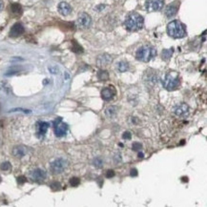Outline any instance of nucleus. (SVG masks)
<instances>
[{
	"label": "nucleus",
	"mask_w": 207,
	"mask_h": 207,
	"mask_svg": "<svg viewBox=\"0 0 207 207\" xmlns=\"http://www.w3.org/2000/svg\"><path fill=\"white\" fill-rule=\"evenodd\" d=\"M24 27H23V25L21 24V23H15L13 27H12V29H11V31H10V36L11 37H17V36H21L24 32Z\"/></svg>",
	"instance_id": "ddd939ff"
},
{
	"label": "nucleus",
	"mask_w": 207,
	"mask_h": 207,
	"mask_svg": "<svg viewBox=\"0 0 207 207\" xmlns=\"http://www.w3.org/2000/svg\"><path fill=\"white\" fill-rule=\"evenodd\" d=\"M49 126H50V124L48 122H45V121L37 122V124H36V134H37V136L39 137H44Z\"/></svg>",
	"instance_id": "4468645a"
},
{
	"label": "nucleus",
	"mask_w": 207,
	"mask_h": 207,
	"mask_svg": "<svg viewBox=\"0 0 207 207\" xmlns=\"http://www.w3.org/2000/svg\"><path fill=\"white\" fill-rule=\"evenodd\" d=\"M67 167V161L63 158H57L51 163V171L53 174H61Z\"/></svg>",
	"instance_id": "423d86ee"
},
{
	"label": "nucleus",
	"mask_w": 207,
	"mask_h": 207,
	"mask_svg": "<svg viewBox=\"0 0 207 207\" xmlns=\"http://www.w3.org/2000/svg\"><path fill=\"white\" fill-rule=\"evenodd\" d=\"M164 6V0H146L145 9L147 12H158Z\"/></svg>",
	"instance_id": "0eeeda50"
},
{
	"label": "nucleus",
	"mask_w": 207,
	"mask_h": 207,
	"mask_svg": "<svg viewBox=\"0 0 207 207\" xmlns=\"http://www.w3.org/2000/svg\"><path fill=\"white\" fill-rule=\"evenodd\" d=\"M0 168H1V170H3V171H9V170H11V168H12V165H11L10 162L7 161V162H3L1 166H0Z\"/></svg>",
	"instance_id": "a878e982"
},
{
	"label": "nucleus",
	"mask_w": 207,
	"mask_h": 207,
	"mask_svg": "<svg viewBox=\"0 0 207 207\" xmlns=\"http://www.w3.org/2000/svg\"><path fill=\"white\" fill-rule=\"evenodd\" d=\"M73 43V47H72V51L77 53H82L83 52V48L78 44V43L75 41V40H73L72 41Z\"/></svg>",
	"instance_id": "5701e85b"
},
{
	"label": "nucleus",
	"mask_w": 207,
	"mask_h": 207,
	"mask_svg": "<svg viewBox=\"0 0 207 207\" xmlns=\"http://www.w3.org/2000/svg\"><path fill=\"white\" fill-rule=\"evenodd\" d=\"M47 177V174L44 170L42 169H36L31 173V178L34 180L35 181L41 182L43 181Z\"/></svg>",
	"instance_id": "9b49d317"
},
{
	"label": "nucleus",
	"mask_w": 207,
	"mask_h": 207,
	"mask_svg": "<svg viewBox=\"0 0 207 207\" xmlns=\"http://www.w3.org/2000/svg\"><path fill=\"white\" fill-rule=\"evenodd\" d=\"M188 113H189V107L184 103L179 105L175 109V114L178 116H185L186 115H188Z\"/></svg>",
	"instance_id": "dca6fc26"
},
{
	"label": "nucleus",
	"mask_w": 207,
	"mask_h": 207,
	"mask_svg": "<svg viewBox=\"0 0 207 207\" xmlns=\"http://www.w3.org/2000/svg\"><path fill=\"white\" fill-rule=\"evenodd\" d=\"M138 157H139L140 158H144V154H143V153H139V154H138Z\"/></svg>",
	"instance_id": "f704fd0d"
},
{
	"label": "nucleus",
	"mask_w": 207,
	"mask_h": 207,
	"mask_svg": "<svg viewBox=\"0 0 207 207\" xmlns=\"http://www.w3.org/2000/svg\"><path fill=\"white\" fill-rule=\"evenodd\" d=\"M51 187H52L53 190H59L60 187H61V185H60L59 182H53L51 184Z\"/></svg>",
	"instance_id": "bb28decb"
},
{
	"label": "nucleus",
	"mask_w": 207,
	"mask_h": 207,
	"mask_svg": "<svg viewBox=\"0 0 207 207\" xmlns=\"http://www.w3.org/2000/svg\"><path fill=\"white\" fill-rule=\"evenodd\" d=\"M132 147H133L134 151H139V150H141V148H142V145H141V143H139V142H134Z\"/></svg>",
	"instance_id": "cd10ccee"
},
{
	"label": "nucleus",
	"mask_w": 207,
	"mask_h": 207,
	"mask_svg": "<svg viewBox=\"0 0 207 207\" xmlns=\"http://www.w3.org/2000/svg\"><path fill=\"white\" fill-rule=\"evenodd\" d=\"M180 84V75L176 72H169L167 73L162 79L163 87L168 91H174L178 89V87Z\"/></svg>",
	"instance_id": "20e7f679"
},
{
	"label": "nucleus",
	"mask_w": 207,
	"mask_h": 207,
	"mask_svg": "<svg viewBox=\"0 0 207 207\" xmlns=\"http://www.w3.org/2000/svg\"><path fill=\"white\" fill-rule=\"evenodd\" d=\"M131 137H132V134H131L130 132H128V131H126V132H124L122 134V138L123 139L129 140V139H131Z\"/></svg>",
	"instance_id": "c85d7f7f"
},
{
	"label": "nucleus",
	"mask_w": 207,
	"mask_h": 207,
	"mask_svg": "<svg viewBox=\"0 0 207 207\" xmlns=\"http://www.w3.org/2000/svg\"><path fill=\"white\" fill-rule=\"evenodd\" d=\"M0 182H1V177H0Z\"/></svg>",
	"instance_id": "e433bc0d"
},
{
	"label": "nucleus",
	"mask_w": 207,
	"mask_h": 207,
	"mask_svg": "<svg viewBox=\"0 0 207 207\" xmlns=\"http://www.w3.org/2000/svg\"><path fill=\"white\" fill-rule=\"evenodd\" d=\"M97 78H99V79L101 81H106L109 79V74L105 70H100L99 73H97Z\"/></svg>",
	"instance_id": "4be33fe9"
},
{
	"label": "nucleus",
	"mask_w": 207,
	"mask_h": 207,
	"mask_svg": "<svg viewBox=\"0 0 207 207\" xmlns=\"http://www.w3.org/2000/svg\"><path fill=\"white\" fill-rule=\"evenodd\" d=\"M182 180H183V181H188V178H186V177H183Z\"/></svg>",
	"instance_id": "c9c22d12"
},
{
	"label": "nucleus",
	"mask_w": 207,
	"mask_h": 207,
	"mask_svg": "<svg viewBox=\"0 0 207 207\" xmlns=\"http://www.w3.org/2000/svg\"><path fill=\"white\" fill-rule=\"evenodd\" d=\"M93 163H94V165H95V167H97V168H100V167L103 166V161H102V159H101L100 158H95L94 161H93Z\"/></svg>",
	"instance_id": "393cba45"
},
{
	"label": "nucleus",
	"mask_w": 207,
	"mask_h": 207,
	"mask_svg": "<svg viewBox=\"0 0 207 207\" xmlns=\"http://www.w3.org/2000/svg\"><path fill=\"white\" fill-rule=\"evenodd\" d=\"M179 7H180V3L178 1H175V2L169 4L165 8V11H164V14H165L166 17L171 18L173 16H175L179 11Z\"/></svg>",
	"instance_id": "9d476101"
},
{
	"label": "nucleus",
	"mask_w": 207,
	"mask_h": 207,
	"mask_svg": "<svg viewBox=\"0 0 207 207\" xmlns=\"http://www.w3.org/2000/svg\"><path fill=\"white\" fill-rule=\"evenodd\" d=\"M17 182H18L19 184H23V183H25V182H26V178H25L24 176H19V177L17 178Z\"/></svg>",
	"instance_id": "c756f323"
},
{
	"label": "nucleus",
	"mask_w": 207,
	"mask_h": 207,
	"mask_svg": "<svg viewBox=\"0 0 207 207\" xmlns=\"http://www.w3.org/2000/svg\"><path fill=\"white\" fill-rule=\"evenodd\" d=\"M174 53V49L171 48V49H165L163 50L162 53H161V57L163 60H169L172 57V54Z\"/></svg>",
	"instance_id": "6ab92c4d"
},
{
	"label": "nucleus",
	"mask_w": 207,
	"mask_h": 207,
	"mask_svg": "<svg viewBox=\"0 0 207 207\" xmlns=\"http://www.w3.org/2000/svg\"><path fill=\"white\" fill-rule=\"evenodd\" d=\"M11 12L15 16H19L22 15V7L18 3H13L11 5Z\"/></svg>",
	"instance_id": "a211bd4d"
},
{
	"label": "nucleus",
	"mask_w": 207,
	"mask_h": 207,
	"mask_svg": "<svg viewBox=\"0 0 207 207\" xmlns=\"http://www.w3.org/2000/svg\"><path fill=\"white\" fill-rule=\"evenodd\" d=\"M116 68H117V70L120 72V73H124V72L128 71V69H129V64L126 61H120V62L117 63Z\"/></svg>",
	"instance_id": "412c9836"
},
{
	"label": "nucleus",
	"mask_w": 207,
	"mask_h": 207,
	"mask_svg": "<svg viewBox=\"0 0 207 207\" xmlns=\"http://www.w3.org/2000/svg\"><path fill=\"white\" fill-rule=\"evenodd\" d=\"M53 129H54V134H56V136L58 137H61L66 135L67 130H68V125L66 123L62 122L61 117H58L56 119V121L53 122Z\"/></svg>",
	"instance_id": "39448f33"
},
{
	"label": "nucleus",
	"mask_w": 207,
	"mask_h": 207,
	"mask_svg": "<svg viewBox=\"0 0 207 207\" xmlns=\"http://www.w3.org/2000/svg\"><path fill=\"white\" fill-rule=\"evenodd\" d=\"M124 26L129 32H137L144 26V18L137 13L130 14L124 21Z\"/></svg>",
	"instance_id": "f257e3e1"
},
{
	"label": "nucleus",
	"mask_w": 207,
	"mask_h": 207,
	"mask_svg": "<svg viewBox=\"0 0 207 207\" xmlns=\"http://www.w3.org/2000/svg\"><path fill=\"white\" fill-rule=\"evenodd\" d=\"M115 176V172L113 170H108L107 173H106V178L110 179V178H113Z\"/></svg>",
	"instance_id": "7c9ffc66"
},
{
	"label": "nucleus",
	"mask_w": 207,
	"mask_h": 207,
	"mask_svg": "<svg viewBox=\"0 0 207 207\" xmlns=\"http://www.w3.org/2000/svg\"><path fill=\"white\" fill-rule=\"evenodd\" d=\"M92 24V18L91 16L86 14V13H81L79 14L78 17V25L81 29H88Z\"/></svg>",
	"instance_id": "6e6552de"
},
{
	"label": "nucleus",
	"mask_w": 207,
	"mask_h": 207,
	"mask_svg": "<svg viewBox=\"0 0 207 207\" xmlns=\"http://www.w3.org/2000/svg\"><path fill=\"white\" fill-rule=\"evenodd\" d=\"M27 148L25 147V146H22V145H20V146H16V147H15L14 148V150H13V154H14V156L15 157V158H23L26 154H27Z\"/></svg>",
	"instance_id": "f3484780"
},
{
	"label": "nucleus",
	"mask_w": 207,
	"mask_h": 207,
	"mask_svg": "<svg viewBox=\"0 0 207 207\" xmlns=\"http://www.w3.org/2000/svg\"><path fill=\"white\" fill-rule=\"evenodd\" d=\"M112 61H113L112 57L110 54H107V53L100 54V56H99L96 58V64H97V66L100 68H104V67L108 66Z\"/></svg>",
	"instance_id": "1a4fd4ad"
},
{
	"label": "nucleus",
	"mask_w": 207,
	"mask_h": 207,
	"mask_svg": "<svg viewBox=\"0 0 207 207\" xmlns=\"http://www.w3.org/2000/svg\"><path fill=\"white\" fill-rule=\"evenodd\" d=\"M130 175H131V177H137V170L136 168L132 169V170H131Z\"/></svg>",
	"instance_id": "2f4dec72"
},
{
	"label": "nucleus",
	"mask_w": 207,
	"mask_h": 207,
	"mask_svg": "<svg viewBox=\"0 0 207 207\" xmlns=\"http://www.w3.org/2000/svg\"><path fill=\"white\" fill-rule=\"evenodd\" d=\"M117 112V108L116 106H110L105 110V115L108 117H113Z\"/></svg>",
	"instance_id": "aec40b11"
},
{
	"label": "nucleus",
	"mask_w": 207,
	"mask_h": 207,
	"mask_svg": "<svg viewBox=\"0 0 207 207\" xmlns=\"http://www.w3.org/2000/svg\"><path fill=\"white\" fill-rule=\"evenodd\" d=\"M157 56V50L155 47L150 45H144L138 48L136 53V58L141 62H149Z\"/></svg>",
	"instance_id": "7ed1b4c3"
},
{
	"label": "nucleus",
	"mask_w": 207,
	"mask_h": 207,
	"mask_svg": "<svg viewBox=\"0 0 207 207\" xmlns=\"http://www.w3.org/2000/svg\"><path fill=\"white\" fill-rule=\"evenodd\" d=\"M104 7H105L104 5H100V6H99V7H96V9L99 10V11H101L102 9H104Z\"/></svg>",
	"instance_id": "72a5a7b5"
},
{
	"label": "nucleus",
	"mask_w": 207,
	"mask_h": 207,
	"mask_svg": "<svg viewBox=\"0 0 207 207\" xmlns=\"http://www.w3.org/2000/svg\"><path fill=\"white\" fill-rule=\"evenodd\" d=\"M116 89L114 88L113 86H110V87H106V88H104L101 92V96L102 99L106 101L108 100H111L113 97L116 95Z\"/></svg>",
	"instance_id": "f8f14e48"
},
{
	"label": "nucleus",
	"mask_w": 207,
	"mask_h": 207,
	"mask_svg": "<svg viewBox=\"0 0 207 207\" xmlns=\"http://www.w3.org/2000/svg\"><path fill=\"white\" fill-rule=\"evenodd\" d=\"M3 8H4V3H3L2 0H0V12L3 10Z\"/></svg>",
	"instance_id": "473e14b6"
},
{
	"label": "nucleus",
	"mask_w": 207,
	"mask_h": 207,
	"mask_svg": "<svg viewBox=\"0 0 207 207\" xmlns=\"http://www.w3.org/2000/svg\"><path fill=\"white\" fill-rule=\"evenodd\" d=\"M79 183H80V180L78 178H71L70 179V184L72 185L73 187L78 186Z\"/></svg>",
	"instance_id": "b1692460"
},
{
	"label": "nucleus",
	"mask_w": 207,
	"mask_h": 207,
	"mask_svg": "<svg viewBox=\"0 0 207 207\" xmlns=\"http://www.w3.org/2000/svg\"><path fill=\"white\" fill-rule=\"evenodd\" d=\"M167 34L173 38H182L186 36V30L180 21L173 20L167 25Z\"/></svg>",
	"instance_id": "f03ea898"
},
{
	"label": "nucleus",
	"mask_w": 207,
	"mask_h": 207,
	"mask_svg": "<svg viewBox=\"0 0 207 207\" xmlns=\"http://www.w3.org/2000/svg\"><path fill=\"white\" fill-rule=\"evenodd\" d=\"M58 12L64 16L69 15L72 13V7L66 2H60L58 4Z\"/></svg>",
	"instance_id": "2eb2a0df"
}]
</instances>
